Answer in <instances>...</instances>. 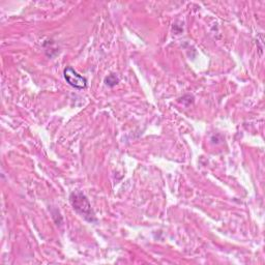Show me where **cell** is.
Wrapping results in <instances>:
<instances>
[{
  "instance_id": "cell-1",
  "label": "cell",
  "mask_w": 265,
  "mask_h": 265,
  "mask_svg": "<svg viewBox=\"0 0 265 265\" xmlns=\"http://www.w3.org/2000/svg\"><path fill=\"white\" fill-rule=\"evenodd\" d=\"M70 200H71V203L74 207V210L79 214L81 215L86 221L88 222H97V219H96V216L91 210V205L88 201V199L86 198V196L77 191V192H73L70 196Z\"/></svg>"
},
{
  "instance_id": "cell-2",
  "label": "cell",
  "mask_w": 265,
  "mask_h": 265,
  "mask_svg": "<svg viewBox=\"0 0 265 265\" xmlns=\"http://www.w3.org/2000/svg\"><path fill=\"white\" fill-rule=\"evenodd\" d=\"M64 79L71 86L77 89H84L87 86V80L79 75L73 68H66L64 70Z\"/></svg>"
},
{
  "instance_id": "cell-3",
  "label": "cell",
  "mask_w": 265,
  "mask_h": 265,
  "mask_svg": "<svg viewBox=\"0 0 265 265\" xmlns=\"http://www.w3.org/2000/svg\"><path fill=\"white\" fill-rule=\"evenodd\" d=\"M118 78L116 77V75H114V74H112V75H110V76H108L107 78H106V80H105V82H106V84L108 85V86H110V87H112V86H114V85H116L117 83H118Z\"/></svg>"
}]
</instances>
